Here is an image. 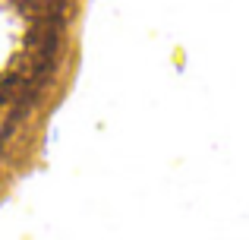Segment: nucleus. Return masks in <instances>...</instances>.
I'll return each instance as SVG.
<instances>
[]
</instances>
